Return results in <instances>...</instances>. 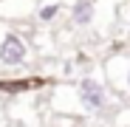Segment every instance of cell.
I'll list each match as a JSON object with an SVG mask.
<instances>
[{"label":"cell","mask_w":130,"mask_h":127,"mask_svg":"<svg viewBox=\"0 0 130 127\" xmlns=\"http://www.w3.org/2000/svg\"><path fill=\"white\" fill-rule=\"evenodd\" d=\"M79 102H82V107H88V110H102L105 107V88L96 82V79H82L79 82Z\"/></svg>","instance_id":"1"},{"label":"cell","mask_w":130,"mask_h":127,"mask_svg":"<svg viewBox=\"0 0 130 127\" xmlns=\"http://www.w3.org/2000/svg\"><path fill=\"white\" fill-rule=\"evenodd\" d=\"M26 57H28L26 54V42L17 34H6L3 42H0V62H6V65H23Z\"/></svg>","instance_id":"2"},{"label":"cell","mask_w":130,"mask_h":127,"mask_svg":"<svg viewBox=\"0 0 130 127\" xmlns=\"http://www.w3.org/2000/svg\"><path fill=\"white\" fill-rule=\"evenodd\" d=\"M71 17H74L76 26H88L93 20V3H91V0H76L74 9H71Z\"/></svg>","instance_id":"3"},{"label":"cell","mask_w":130,"mask_h":127,"mask_svg":"<svg viewBox=\"0 0 130 127\" xmlns=\"http://www.w3.org/2000/svg\"><path fill=\"white\" fill-rule=\"evenodd\" d=\"M57 11H59V3H48L45 9H40V14H37V17L48 23V20H54V17H57Z\"/></svg>","instance_id":"4"},{"label":"cell","mask_w":130,"mask_h":127,"mask_svg":"<svg viewBox=\"0 0 130 127\" xmlns=\"http://www.w3.org/2000/svg\"><path fill=\"white\" fill-rule=\"evenodd\" d=\"M127 88H130V74H127Z\"/></svg>","instance_id":"5"}]
</instances>
